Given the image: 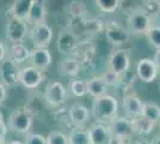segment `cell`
Returning <instances> with one entry per match:
<instances>
[{
	"instance_id": "40",
	"label": "cell",
	"mask_w": 160,
	"mask_h": 144,
	"mask_svg": "<svg viewBox=\"0 0 160 144\" xmlns=\"http://www.w3.org/2000/svg\"><path fill=\"white\" fill-rule=\"evenodd\" d=\"M151 144H160V135L159 136H155V137L151 141Z\"/></svg>"
},
{
	"instance_id": "19",
	"label": "cell",
	"mask_w": 160,
	"mask_h": 144,
	"mask_svg": "<svg viewBox=\"0 0 160 144\" xmlns=\"http://www.w3.org/2000/svg\"><path fill=\"white\" fill-rule=\"evenodd\" d=\"M81 65L80 62L74 58V56H66L65 59L60 60L58 65V71L61 76L63 77H69V78H77L79 75Z\"/></svg>"
},
{
	"instance_id": "32",
	"label": "cell",
	"mask_w": 160,
	"mask_h": 144,
	"mask_svg": "<svg viewBox=\"0 0 160 144\" xmlns=\"http://www.w3.org/2000/svg\"><path fill=\"white\" fill-rule=\"evenodd\" d=\"M103 78L104 81L107 82L108 87H112V88H116V87H120L123 84V81H124V76H121L116 72H113L111 70L108 69L104 73H103Z\"/></svg>"
},
{
	"instance_id": "1",
	"label": "cell",
	"mask_w": 160,
	"mask_h": 144,
	"mask_svg": "<svg viewBox=\"0 0 160 144\" xmlns=\"http://www.w3.org/2000/svg\"><path fill=\"white\" fill-rule=\"evenodd\" d=\"M118 108H120L118 100L115 96L105 94L93 100L91 114H92V118L96 120V123L108 125L113 118L118 115Z\"/></svg>"
},
{
	"instance_id": "18",
	"label": "cell",
	"mask_w": 160,
	"mask_h": 144,
	"mask_svg": "<svg viewBox=\"0 0 160 144\" xmlns=\"http://www.w3.org/2000/svg\"><path fill=\"white\" fill-rule=\"evenodd\" d=\"M92 144H112L113 138L107 124L96 123L88 129Z\"/></svg>"
},
{
	"instance_id": "6",
	"label": "cell",
	"mask_w": 160,
	"mask_h": 144,
	"mask_svg": "<svg viewBox=\"0 0 160 144\" xmlns=\"http://www.w3.org/2000/svg\"><path fill=\"white\" fill-rule=\"evenodd\" d=\"M128 30L134 35H146L147 31L153 27V19L141 8L130 11L128 14Z\"/></svg>"
},
{
	"instance_id": "37",
	"label": "cell",
	"mask_w": 160,
	"mask_h": 144,
	"mask_svg": "<svg viewBox=\"0 0 160 144\" xmlns=\"http://www.w3.org/2000/svg\"><path fill=\"white\" fill-rule=\"evenodd\" d=\"M6 56H7V48L2 42L0 41V62L2 61Z\"/></svg>"
},
{
	"instance_id": "30",
	"label": "cell",
	"mask_w": 160,
	"mask_h": 144,
	"mask_svg": "<svg viewBox=\"0 0 160 144\" xmlns=\"http://www.w3.org/2000/svg\"><path fill=\"white\" fill-rule=\"evenodd\" d=\"M140 8L149 17H157L160 14V0H142Z\"/></svg>"
},
{
	"instance_id": "23",
	"label": "cell",
	"mask_w": 160,
	"mask_h": 144,
	"mask_svg": "<svg viewBox=\"0 0 160 144\" xmlns=\"http://www.w3.org/2000/svg\"><path fill=\"white\" fill-rule=\"evenodd\" d=\"M132 125H133V131L135 136H147L155 127V123L147 119L143 115L133 118L132 119Z\"/></svg>"
},
{
	"instance_id": "41",
	"label": "cell",
	"mask_w": 160,
	"mask_h": 144,
	"mask_svg": "<svg viewBox=\"0 0 160 144\" xmlns=\"http://www.w3.org/2000/svg\"><path fill=\"white\" fill-rule=\"evenodd\" d=\"M6 144H24V142H22V141H18V139H14V141H10V142H6Z\"/></svg>"
},
{
	"instance_id": "38",
	"label": "cell",
	"mask_w": 160,
	"mask_h": 144,
	"mask_svg": "<svg viewBox=\"0 0 160 144\" xmlns=\"http://www.w3.org/2000/svg\"><path fill=\"white\" fill-rule=\"evenodd\" d=\"M153 60H154V62H155V65H157V67H158V70H159V72H160V49L157 51V53H155V55H154Z\"/></svg>"
},
{
	"instance_id": "5",
	"label": "cell",
	"mask_w": 160,
	"mask_h": 144,
	"mask_svg": "<svg viewBox=\"0 0 160 144\" xmlns=\"http://www.w3.org/2000/svg\"><path fill=\"white\" fill-rule=\"evenodd\" d=\"M130 51L126 48H115L108 58V69L118 73L121 76H126L130 69Z\"/></svg>"
},
{
	"instance_id": "4",
	"label": "cell",
	"mask_w": 160,
	"mask_h": 144,
	"mask_svg": "<svg viewBox=\"0 0 160 144\" xmlns=\"http://www.w3.org/2000/svg\"><path fill=\"white\" fill-rule=\"evenodd\" d=\"M104 35L108 42L115 48L124 47L130 41V31L116 21L107 22L104 25Z\"/></svg>"
},
{
	"instance_id": "11",
	"label": "cell",
	"mask_w": 160,
	"mask_h": 144,
	"mask_svg": "<svg viewBox=\"0 0 160 144\" xmlns=\"http://www.w3.org/2000/svg\"><path fill=\"white\" fill-rule=\"evenodd\" d=\"M29 37L33 48H48L53 40V30L46 22L38 23L29 30Z\"/></svg>"
},
{
	"instance_id": "26",
	"label": "cell",
	"mask_w": 160,
	"mask_h": 144,
	"mask_svg": "<svg viewBox=\"0 0 160 144\" xmlns=\"http://www.w3.org/2000/svg\"><path fill=\"white\" fill-rule=\"evenodd\" d=\"M68 144H92L88 130L85 127H74L68 133Z\"/></svg>"
},
{
	"instance_id": "44",
	"label": "cell",
	"mask_w": 160,
	"mask_h": 144,
	"mask_svg": "<svg viewBox=\"0 0 160 144\" xmlns=\"http://www.w3.org/2000/svg\"><path fill=\"white\" fill-rule=\"evenodd\" d=\"M159 126H160V121H159Z\"/></svg>"
},
{
	"instance_id": "22",
	"label": "cell",
	"mask_w": 160,
	"mask_h": 144,
	"mask_svg": "<svg viewBox=\"0 0 160 144\" xmlns=\"http://www.w3.org/2000/svg\"><path fill=\"white\" fill-rule=\"evenodd\" d=\"M46 1L47 0H35L29 13L28 23L29 24H38L46 22V16H47V10H46Z\"/></svg>"
},
{
	"instance_id": "2",
	"label": "cell",
	"mask_w": 160,
	"mask_h": 144,
	"mask_svg": "<svg viewBox=\"0 0 160 144\" xmlns=\"http://www.w3.org/2000/svg\"><path fill=\"white\" fill-rule=\"evenodd\" d=\"M33 112L29 106H22L18 107L10 114V117L7 119V127L8 130H11L14 133L18 135H28L30 130L32 129L33 125Z\"/></svg>"
},
{
	"instance_id": "20",
	"label": "cell",
	"mask_w": 160,
	"mask_h": 144,
	"mask_svg": "<svg viewBox=\"0 0 160 144\" xmlns=\"http://www.w3.org/2000/svg\"><path fill=\"white\" fill-rule=\"evenodd\" d=\"M30 53H31V51L23 42L11 43L7 47V56L11 58L14 61H17L18 64H23L27 60H29Z\"/></svg>"
},
{
	"instance_id": "9",
	"label": "cell",
	"mask_w": 160,
	"mask_h": 144,
	"mask_svg": "<svg viewBox=\"0 0 160 144\" xmlns=\"http://www.w3.org/2000/svg\"><path fill=\"white\" fill-rule=\"evenodd\" d=\"M79 37L77 33L72 28L67 27L63 28L59 33L58 40H56V48L62 55L65 56H71L75 51L77 46L79 45Z\"/></svg>"
},
{
	"instance_id": "15",
	"label": "cell",
	"mask_w": 160,
	"mask_h": 144,
	"mask_svg": "<svg viewBox=\"0 0 160 144\" xmlns=\"http://www.w3.org/2000/svg\"><path fill=\"white\" fill-rule=\"evenodd\" d=\"M158 73H159V70L153 59L143 58L139 60L136 65V76L141 82L147 83V84L154 82L158 77Z\"/></svg>"
},
{
	"instance_id": "16",
	"label": "cell",
	"mask_w": 160,
	"mask_h": 144,
	"mask_svg": "<svg viewBox=\"0 0 160 144\" xmlns=\"http://www.w3.org/2000/svg\"><path fill=\"white\" fill-rule=\"evenodd\" d=\"M92 117L91 109L81 103H74L68 109V119L74 127H85Z\"/></svg>"
},
{
	"instance_id": "43",
	"label": "cell",
	"mask_w": 160,
	"mask_h": 144,
	"mask_svg": "<svg viewBox=\"0 0 160 144\" xmlns=\"http://www.w3.org/2000/svg\"><path fill=\"white\" fill-rule=\"evenodd\" d=\"M159 89H160V83H159Z\"/></svg>"
},
{
	"instance_id": "7",
	"label": "cell",
	"mask_w": 160,
	"mask_h": 144,
	"mask_svg": "<svg viewBox=\"0 0 160 144\" xmlns=\"http://www.w3.org/2000/svg\"><path fill=\"white\" fill-rule=\"evenodd\" d=\"M20 64L12 60L11 58L6 56L0 62V78L1 82L6 85L7 88H14L17 84H19L20 76Z\"/></svg>"
},
{
	"instance_id": "13",
	"label": "cell",
	"mask_w": 160,
	"mask_h": 144,
	"mask_svg": "<svg viewBox=\"0 0 160 144\" xmlns=\"http://www.w3.org/2000/svg\"><path fill=\"white\" fill-rule=\"evenodd\" d=\"M97 55V46L91 41H80L73 52L74 56L80 62L81 67H87L92 65Z\"/></svg>"
},
{
	"instance_id": "21",
	"label": "cell",
	"mask_w": 160,
	"mask_h": 144,
	"mask_svg": "<svg viewBox=\"0 0 160 144\" xmlns=\"http://www.w3.org/2000/svg\"><path fill=\"white\" fill-rule=\"evenodd\" d=\"M108 84L104 81L103 76H94L91 77L90 79H87V90H88V95L92 99H98L100 96L105 95L108 90Z\"/></svg>"
},
{
	"instance_id": "31",
	"label": "cell",
	"mask_w": 160,
	"mask_h": 144,
	"mask_svg": "<svg viewBox=\"0 0 160 144\" xmlns=\"http://www.w3.org/2000/svg\"><path fill=\"white\" fill-rule=\"evenodd\" d=\"M94 3L104 13H113L121 5V0H94Z\"/></svg>"
},
{
	"instance_id": "33",
	"label": "cell",
	"mask_w": 160,
	"mask_h": 144,
	"mask_svg": "<svg viewBox=\"0 0 160 144\" xmlns=\"http://www.w3.org/2000/svg\"><path fill=\"white\" fill-rule=\"evenodd\" d=\"M46 138L47 144H68V135L62 131H52Z\"/></svg>"
},
{
	"instance_id": "14",
	"label": "cell",
	"mask_w": 160,
	"mask_h": 144,
	"mask_svg": "<svg viewBox=\"0 0 160 144\" xmlns=\"http://www.w3.org/2000/svg\"><path fill=\"white\" fill-rule=\"evenodd\" d=\"M122 109L124 112V115L129 119L142 115L143 109V101L133 91H126L122 99Z\"/></svg>"
},
{
	"instance_id": "39",
	"label": "cell",
	"mask_w": 160,
	"mask_h": 144,
	"mask_svg": "<svg viewBox=\"0 0 160 144\" xmlns=\"http://www.w3.org/2000/svg\"><path fill=\"white\" fill-rule=\"evenodd\" d=\"M127 144H151V142L148 143V142H145V141H133V139H130Z\"/></svg>"
},
{
	"instance_id": "27",
	"label": "cell",
	"mask_w": 160,
	"mask_h": 144,
	"mask_svg": "<svg viewBox=\"0 0 160 144\" xmlns=\"http://www.w3.org/2000/svg\"><path fill=\"white\" fill-rule=\"evenodd\" d=\"M68 13L73 19H82L87 13L86 4L81 0H73L68 5Z\"/></svg>"
},
{
	"instance_id": "8",
	"label": "cell",
	"mask_w": 160,
	"mask_h": 144,
	"mask_svg": "<svg viewBox=\"0 0 160 144\" xmlns=\"http://www.w3.org/2000/svg\"><path fill=\"white\" fill-rule=\"evenodd\" d=\"M43 96L47 104L52 107H60L67 100V88L61 82L50 81L44 88Z\"/></svg>"
},
{
	"instance_id": "25",
	"label": "cell",
	"mask_w": 160,
	"mask_h": 144,
	"mask_svg": "<svg viewBox=\"0 0 160 144\" xmlns=\"http://www.w3.org/2000/svg\"><path fill=\"white\" fill-rule=\"evenodd\" d=\"M79 21L81 22L82 31L86 35L94 36V35H98L99 33L104 31L105 23L98 19V18H82V19H79Z\"/></svg>"
},
{
	"instance_id": "10",
	"label": "cell",
	"mask_w": 160,
	"mask_h": 144,
	"mask_svg": "<svg viewBox=\"0 0 160 144\" xmlns=\"http://www.w3.org/2000/svg\"><path fill=\"white\" fill-rule=\"evenodd\" d=\"M44 71L35 67L32 65H29L25 67H22L19 76V84L29 90H36L42 83L46 81Z\"/></svg>"
},
{
	"instance_id": "28",
	"label": "cell",
	"mask_w": 160,
	"mask_h": 144,
	"mask_svg": "<svg viewBox=\"0 0 160 144\" xmlns=\"http://www.w3.org/2000/svg\"><path fill=\"white\" fill-rule=\"evenodd\" d=\"M68 89L71 91V94L75 97H82L85 95H88V90H87V81L78 79V78H72Z\"/></svg>"
},
{
	"instance_id": "36",
	"label": "cell",
	"mask_w": 160,
	"mask_h": 144,
	"mask_svg": "<svg viewBox=\"0 0 160 144\" xmlns=\"http://www.w3.org/2000/svg\"><path fill=\"white\" fill-rule=\"evenodd\" d=\"M7 90H8V88L0 81V107H1V106L5 103V101H6L7 95H8V91H7Z\"/></svg>"
},
{
	"instance_id": "35",
	"label": "cell",
	"mask_w": 160,
	"mask_h": 144,
	"mask_svg": "<svg viewBox=\"0 0 160 144\" xmlns=\"http://www.w3.org/2000/svg\"><path fill=\"white\" fill-rule=\"evenodd\" d=\"M24 144H47V138L40 133L29 132L28 135H25Z\"/></svg>"
},
{
	"instance_id": "3",
	"label": "cell",
	"mask_w": 160,
	"mask_h": 144,
	"mask_svg": "<svg viewBox=\"0 0 160 144\" xmlns=\"http://www.w3.org/2000/svg\"><path fill=\"white\" fill-rule=\"evenodd\" d=\"M109 130L111 132V136L113 138L112 143H122L127 144L130 139H133L134 131L133 125H132V119L117 115L113 118L110 123L108 124Z\"/></svg>"
},
{
	"instance_id": "24",
	"label": "cell",
	"mask_w": 160,
	"mask_h": 144,
	"mask_svg": "<svg viewBox=\"0 0 160 144\" xmlns=\"http://www.w3.org/2000/svg\"><path fill=\"white\" fill-rule=\"evenodd\" d=\"M35 0H14L11 7V17H16L22 21H27Z\"/></svg>"
},
{
	"instance_id": "42",
	"label": "cell",
	"mask_w": 160,
	"mask_h": 144,
	"mask_svg": "<svg viewBox=\"0 0 160 144\" xmlns=\"http://www.w3.org/2000/svg\"><path fill=\"white\" fill-rule=\"evenodd\" d=\"M112 144H122V143H112Z\"/></svg>"
},
{
	"instance_id": "17",
	"label": "cell",
	"mask_w": 160,
	"mask_h": 144,
	"mask_svg": "<svg viewBox=\"0 0 160 144\" xmlns=\"http://www.w3.org/2000/svg\"><path fill=\"white\" fill-rule=\"evenodd\" d=\"M29 61L35 67L42 70V71H46L52 65L53 56L48 48H32Z\"/></svg>"
},
{
	"instance_id": "29",
	"label": "cell",
	"mask_w": 160,
	"mask_h": 144,
	"mask_svg": "<svg viewBox=\"0 0 160 144\" xmlns=\"http://www.w3.org/2000/svg\"><path fill=\"white\" fill-rule=\"evenodd\" d=\"M142 115L147 119L152 120L153 123H159L160 121V106L154 102H143V109H142Z\"/></svg>"
},
{
	"instance_id": "12",
	"label": "cell",
	"mask_w": 160,
	"mask_h": 144,
	"mask_svg": "<svg viewBox=\"0 0 160 144\" xmlns=\"http://www.w3.org/2000/svg\"><path fill=\"white\" fill-rule=\"evenodd\" d=\"M27 21H22L16 17H10L6 24V39L11 43L23 42L29 36V27Z\"/></svg>"
},
{
	"instance_id": "34",
	"label": "cell",
	"mask_w": 160,
	"mask_h": 144,
	"mask_svg": "<svg viewBox=\"0 0 160 144\" xmlns=\"http://www.w3.org/2000/svg\"><path fill=\"white\" fill-rule=\"evenodd\" d=\"M147 40L157 51L160 49V25H153L147 31Z\"/></svg>"
}]
</instances>
